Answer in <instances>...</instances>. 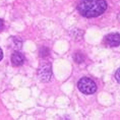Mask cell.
Returning <instances> with one entry per match:
<instances>
[{"mask_svg":"<svg viewBox=\"0 0 120 120\" xmlns=\"http://www.w3.org/2000/svg\"><path fill=\"white\" fill-rule=\"evenodd\" d=\"M107 9L105 0H82L77 6V10L82 16L93 19L103 14Z\"/></svg>","mask_w":120,"mask_h":120,"instance_id":"cell-1","label":"cell"},{"mask_svg":"<svg viewBox=\"0 0 120 120\" xmlns=\"http://www.w3.org/2000/svg\"><path fill=\"white\" fill-rule=\"evenodd\" d=\"M77 88L82 94L85 95H93L97 91V85L93 79L89 77H82L77 82Z\"/></svg>","mask_w":120,"mask_h":120,"instance_id":"cell-2","label":"cell"},{"mask_svg":"<svg viewBox=\"0 0 120 120\" xmlns=\"http://www.w3.org/2000/svg\"><path fill=\"white\" fill-rule=\"evenodd\" d=\"M38 75L42 82H47L51 79L52 75V69H51V64L50 63H41L39 66L38 70Z\"/></svg>","mask_w":120,"mask_h":120,"instance_id":"cell-3","label":"cell"},{"mask_svg":"<svg viewBox=\"0 0 120 120\" xmlns=\"http://www.w3.org/2000/svg\"><path fill=\"white\" fill-rule=\"evenodd\" d=\"M104 43L109 47H117L120 44V36L119 34H110L106 36Z\"/></svg>","mask_w":120,"mask_h":120,"instance_id":"cell-4","label":"cell"},{"mask_svg":"<svg viewBox=\"0 0 120 120\" xmlns=\"http://www.w3.org/2000/svg\"><path fill=\"white\" fill-rule=\"evenodd\" d=\"M25 61H26V58L22 53L14 52L12 55H11V63H12V65H14V66H22V65L25 63Z\"/></svg>","mask_w":120,"mask_h":120,"instance_id":"cell-5","label":"cell"},{"mask_svg":"<svg viewBox=\"0 0 120 120\" xmlns=\"http://www.w3.org/2000/svg\"><path fill=\"white\" fill-rule=\"evenodd\" d=\"M115 79L117 80V82H120V79H119V69L116 71V74H115Z\"/></svg>","mask_w":120,"mask_h":120,"instance_id":"cell-6","label":"cell"},{"mask_svg":"<svg viewBox=\"0 0 120 120\" xmlns=\"http://www.w3.org/2000/svg\"><path fill=\"white\" fill-rule=\"evenodd\" d=\"M3 28H4V22H3V20L0 19V32L3 30Z\"/></svg>","mask_w":120,"mask_h":120,"instance_id":"cell-7","label":"cell"},{"mask_svg":"<svg viewBox=\"0 0 120 120\" xmlns=\"http://www.w3.org/2000/svg\"><path fill=\"white\" fill-rule=\"evenodd\" d=\"M2 58H3V52H2L1 48H0V61L2 60Z\"/></svg>","mask_w":120,"mask_h":120,"instance_id":"cell-8","label":"cell"}]
</instances>
